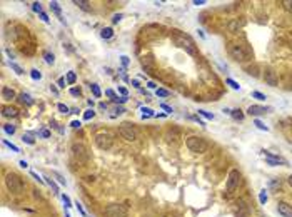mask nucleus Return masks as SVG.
<instances>
[{
  "mask_svg": "<svg viewBox=\"0 0 292 217\" xmlns=\"http://www.w3.org/2000/svg\"><path fill=\"white\" fill-rule=\"evenodd\" d=\"M50 90H52V92H54L55 95H57V94H59V90H57V89H55V87H54V85H52V87H50Z\"/></svg>",
  "mask_w": 292,
  "mask_h": 217,
  "instance_id": "nucleus-62",
  "label": "nucleus"
},
{
  "mask_svg": "<svg viewBox=\"0 0 292 217\" xmlns=\"http://www.w3.org/2000/svg\"><path fill=\"white\" fill-rule=\"evenodd\" d=\"M57 109H59L62 114H69V107H67L65 104H59V105H57Z\"/></svg>",
  "mask_w": 292,
  "mask_h": 217,
  "instance_id": "nucleus-45",
  "label": "nucleus"
},
{
  "mask_svg": "<svg viewBox=\"0 0 292 217\" xmlns=\"http://www.w3.org/2000/svg\"><path fill=\"white\" fill-rule=\"evenodd\" d=\"M10 67H12V68H13L15 72H17L18 75H22V74H24V70H22V67H20V65H17V64H15V62H10Z\"/></svg>",
  "mask_w": 292,
  "mask_h": 217,
  "instance_id": "nucleus-39",
  "label": "nucleus"
},
{
  "mask_svg": "<svg viewBox=\"0 0 292 217\" xmlns=\"http://www.w3.org/2000/svg\"><path fill=\"white\" fill-rule=\"evenodd\" d=\"M70 94L74 95V97H79L82 92H80V89H75V87H74V89H70Z\"/></svg>",
  "mask_w": 292,
  "mask_h": 217,
  "instance_id": "nucleus-48",
  "label": "nucleus"
},
{
  "mask_svg": "<svg viewBox=\"0 0 292 217\" xmlns=\"http://www.w3.org/2000/svg\"><path fill=\"white\" fill-rule=\"evenodd\" d=\"M18 164H20V167H24V169H25V167H29V164L25 162V161H20V162H18Z\"/></svg>",
  "mask_w": 292,
  "mask_h": 217,
  "instance_id": "nucleus-59",
  "label": "nucleus"
},
{
  "mask_svg": "<svg viewBox=\"0 0 292 217\" xmlns=\"http://www.w3.org/2000/svg\"><path fill=\"white\" fill-rule=\"evenodd\" d=\"M94 115H95V112H94L92 109H89V110H85V114H83V119L90 120V119H94Z\"/></svg>",
  "mask_w": 292,
  "mask_h": 217,
  "instance_id": "nucleus-36",
  "label": "nucleus"
},
{
  "mask_svg": "<svg viewBox=\"0 0 292 217\" xmlns=\"http://www.w3.org/2000/svg\"><path fill=\"white\" fill-rule=\"evenodd\" d=\"M20 100L24 102V104H27V105H32V104H33L32 97H30L29 94H22V95H20Z\"/></svg>",
  "mask_w": 292,
  "mask_h": 217,
  "instance_id": "nucleus-23",
  "label": "nucleus"
},
{
  "mask_svg": "<svg viewBox=\"0 0 292 217\" xmlns=\"http://www.w3.org/2000/svg\"><path fill=\"white\" fill-rule=\"evenodd\" d=\"M267 112V107H262V105H250L247 109L249 115H264Z\"/></svg>",
  "mask_w": 292,
  "mask_h": 217,
  "instance_id": "nucleus-13",
  "label": "nucleus"
},
{
  "mask_svg": "<svg viewBox=\"0 0 292 217\" xmlns=\"http://www.w3.org/2000/svg\"><path fill=\"white\" fill-rule=\"evenodd\" d=\"M3 145H7V147H9V149H12L13 152H20V149H18V147L15 145V144L9 142V140H3Z\"/></svg>",
  "mask_w": 292,
  "mask_h": 217,
  "instance_id": "nucleus-34",
  "label": "nucleus"
},
{
  "mask_svg": "<svg viewBox=\"0 0 292 217\" xmlns=\"http://www.w3.org/2000/svg\"><path fill=\"white\" fill-rule=\"evenodd\" d=\"M277 211H279V214L284 215V217H292V205L287 204V202H279Z\"/></svg>",
  "mask_w": 292,
  "mask_h": 217,
  "instance_id": "nucleus-12",
  "label": "nucleus"
},
{
  "mask_svg": "<svg viewBox=\"0 0 292 217\" xmlns=\"http://www.w3.org/2000/svg\"><path fill=\"white\" fill-rule=\"evenodd\" d=\"M59 87H65V79H63V77L59 79Z\"/></svg>",
  "mask_w": 292,
  "mask_h": 217,
  "instance_id": "nucleus-54",
  "label": "nucleus"
},
{
  "mask_svg": "<svg viewBox=\"0 0 292 217\" xmlns=\"http://www.w3.org/2000/svg\"><path fill=\"white\" fill-rule=\"evenodd\" d=\"M90 90H92V94H94V97H95V99H98L102 95V92H100V89H98L97 83H92V85H90Z\"/></svg>",
  "mask_w": 292,
  "mask_h": 217,
  "instance_id": "nucleus-22",
  "label": "nucleus"
},
{
  "mask_svg": "<svg viewBox=\"0 0 292 217\" xmlns=\"http://www.w3.org/2000/svg\"><path fill=\"white\" fill-rule=\"evenodd\" d=\"M202 3H206V0H195L194 5H202Z\"/></svg>",
  "mask_w": 292,
  "mask_h": 217,
  "instance_id": "nucleus-58",
  "label": "nucleus"
},
{
  "mask_svg": "<svg viewBox=\"0 0 292 217\" xmlns=\"http://www.w3.org/2000/svg\"><path fill=\"white\" fill-rule=\"evenodd\" d=\"M112 35H113V30H112L110 27L102 29V30H100V37H102V39H105V40H107V39H110Z\"/></svg>",
  "mask_w": 292,
  "mask_h": 217,
  "instance_id": "nucleus-17",
  "label": "nucleus"
},
{
  "mask_svg": "<svg viewBox=\"0 0 292 217\" xmlns=\"http://www.w3.org/2000/svg\"><path fill=\"white\" fill-rule=\"evenodd\" d=\"M160 107H162V109H164V110H165V112H169V114H170V112H172V109H170V107H169V105H165V104H162V105H160Z\"/></svg>",
  "mask_w": 292,
  "mask_h": 217,
  "instance_id": "nucleus-55",
  "label": "nucleus"
},
{
  "mask_svg": "<svg viewBox=\"0 0 292 217\" xmlns=\"http://www.w3.org/2000/svg\"><path fill=\"white\" fill-rule=\"evenodd\" d=\"M142 117L145 119V117H155L154 110L152 109H147V107H142Z\"/></svg>",
  "mask_w": 292,
  "mask_h": 217,
  "instance_id": "nucleus-24",
  "label": "nucleus"
},
{
  "mask_svg": "<svg viewBox=\"0 0 292 217\" xmlns=\"http://www.w3.org/2000/svg\"><path fill=\"white\" fill-rule=\"evenodd\" d=\"M3 130H5V134H9V135H13V134H15V127H13V125H10V124H5V125H3Z\"/></svg>",
  "mask_w": 292,
  "mask_h": 217,
  "instance_id": "nucleus-26",
  "label": "nucleus"
},
{
  "mask_svg": "<svg viewBox=\"0 0 292 217\" xmlns=\"http://www.w3.org/2000/svg\"><path fill=\"white\" fill-rule=\"evenodd\" d=\"M62 200H63V204H65V209L72 207V200H70L69 196H65V194H63V196H62Z\"/></svg>",
  "mask_w": 292,
  "mask_h": 217,
  "instance_id": "nucleus-40",
  "label": "nucleus"
},
{
  "mask_svg": "<svg viewBox=\"0 0 292 217\" xmlns=\"http://www.w3.org/2000/svg\"><path fill=\"white\" fill-rule=\"evenodd\" d=\"M74 5H77L79 9L85 10V12H90V10H92V7H90V3L87 2V0H74Z\"/></svg>",
  "mask_w": 292,
  "mask_h": 217,
  "instance_id": "nucleus-16",
  "label": "nucleus"
},
{
  "mask_svg": "<svg viewBox=\"0 0 292 217\" xmlns=\"http://www.w3.org/2000/svg\"><path fill=\"white\" fill-rule=\"evenodd\" d=\"M252 97L257 99V100H265V99H267L262 92H257V90H254V92H252Z\"/></svg>",
  "mask_w": 292,
  "mask_h": 217,
  "instance_id": "nucleus-35",
  "label": "nucleus"
},
{
  "mask_svg": "<svg viewBox=\"0 0 292 217\" xmlns=\"http://www.w3.org/2000/svg\"><path fill=\"white\" fill-rule=\"evenodd\" d=\"M172 40L175 42V45H179L180 48H184L187 54L197 55V48H195L194 40H192L189 35H185L184 32H175V33H174V37H172Z\"/></svg>",
  "mask_w": 292,
  "mask_h": 217,
  "instance_id": "nucleus-3",
  "label": "nucleus"
},
{
  "mask_svg": "<svg viewBox=\"0 0 292 217\" xmlns=\"http://www.w3.org/2000/svg\"><path fill=\"white\" fill-rule=\"evenodd\" d=\"M230 115H232L236 120H242V119H244V114H242V110H232V112H230Z\"/></svg>",
  "mask_w": 292,
  "mask_h": 217,
  "instance_id": "nucleus-25",
  "label": "nucleus"
},
{
  "mask_svg": "<svg viewBox=\"0 0 292 217\" xmlns=\"http://www.w3.org/2000/svg\"><path fill=\"white\" fill-rule=\"evenodd\" d=\"M119 134L122 135V139H125L127 142H134V140H137V132H135L130 125H127V124H124V125H120V127H119Z\"/></svg>",
  "mask_w": 292,
  "mask_h": 217,
  "instance_id": "nucleus-9",
  "label": "nucleus"
},
{
  "mask_svg": "<svg viewBox=\"0 0 292 217\" xmlns=\"http://www.w3.org/2000/svg\"><path fill=\"white\" fill-rule=\"evenodd\" d=\"M15 90L13 89H10V87H2V99L3 100H12V99H15Z\"/></svg>",
  "mask_w": 292,
  "mask_h": 217,
  "instance_id": "nucleus-15",
  "label": "nucleus"
},
{
  "mask_svg": "<svg viewBox=\"0 0 292 217\" xmlns=\"http://www.w3.org/2000/svg\"><path fill=\"white\" fill-rule=\"evenodd\" d=\"M80 120H72V122H70V127H74V129H79V127H80Z\"/></svg>",
  "mask_w": 292,
  "mask_h": 217,
  "instance_id": "nucleus-50",
  "label": "nucleus"
},
{
  "mask_svg": "<svg viewBox=\"0 0 292 217\" xmlns=\"http://www.w3.org/2000/svg\"><path fill=\"white\" fill-rule=\"evenodd\" d=\"M229 54L236 62H247V60H252V50H250V47L245 44H239V42L230 44L229 45Z\"/></svg>",
  "mask_w": 292,
  "mask_h": 217,
  "instance_id": "nucleus-1",
  "label": "nucleus"
},
{
  "mask_svg": "<svg viewBox=\"0 0 292 217\" xmlns=\"http://www.w3.org/2000/svg\"><path fill=\"white\" fill-rule=\"evenodd\" d=\"M22 140H24L25 144H29V145H33V144H35V139H33L30 134H24L22 135Z\"/></svg>",
  "mask_w": 292,
  "mask_h": 217,
  "instance_id": "nucleus-21",
  "label": "nucleus"
},
{
  "mask_svg": "<svg viewBox=\"0 0 292 217\" xmlns=\"http://www.w3.org/2000/svg\"><path fill=\"white\" fill-rule=\"evenodd\" d=\"M227 83H229V85L230 87H232V89L234 90H240V85H239V83L236 82V80H234V79H227V80H225Z\"/></svg>",
  "mask_w": 292,
  "mask_h": 217,
  "instance_id": "nucleus-33",
  "label": "nucleus"
},
{
  "mask_svg": "<svg viewBox=\"0 0 292 217\" xmlns=\"http://www.w3.org/2000/svg\"><path fill=\"white\" fill-rule=\"evenodd\" d=\"M262 154H264V157H265V162L269 164V165H279V164H287L286 162V159H282L280 155L277 154H274V152H269V150H262Z\"/></svg>",
  "mask_w": 292,
  "mask_h": 217,
  "instance_id": "nucleus-10",
  "label": "nucleus"
},
{
  "mask_svg": "<svg viewBox=\"0 0 292 217\" xmlns=\"http://www.w3.org/2000/svg\"><path fill=\"white\" fill-rule=\"evenodd\" d=\"M155 95H157V97H167V95H169V90H165V89H157V90H155Z\"/></svg>",
  "mask_w": 292,
  "mask_h": 217,
  "instance_id": "nucleus-38",
  "label": "nucleus"
},
{
  "mask_svg": "<svg viewBox=\"0 0 292 217\" xmlns=\"http://www.w3.org/2000/svg\"><path fill=\"white\" fill-rule=\"evenodd\" d=\"M264 80L267 85H271V87H277V83H279V77H277V74H275L272 68H267L265 70V74H264Z\"/></svg>",
  "mask_w": 292,
  "mask_h": 217,
  "instance_id": "nucleus-11",
  "label": "nucleus"
},
{
  "mask_svg": "<svg viewBox=\"0 0 292 217\" xmlns=\"http://www.w3.org/2000/svg\"><path fill=\"white\" fill-rule=\"evenodd\" d=\"M132 85H134V87H137V89L140 87V85H139V80H132Z\"/></svg>",
  "mask_w": 292,
  "mask_h": 217,
  "instance_id": "nucleus-61",
  "label": "nucleus"
},
{
  "mask_svg": "<svg viewBox=\"0 0 292 217\" xmlns=\"http://www.w3.org/2000/svg\"><path fill=\"white\" fill-rule=\"evenodd\" d=\"M119 92L122 94V97H127V89H124V87H119Z\"/></svg>",
  "mask_w": 292,
  "mask_h": 217,
  "instance_id": "nucleus-53",
  "label": "nucleus"
},
{
  "mask_svg": "<svg viewBox=\"0 0 292 217\" xmlns=\"http://www.w3.org/2000/svg\"><path fill=\"white\" fill-rule=\"evenodd\" d=\"M254 125H256L257 129H260V130H265V132L269 130V127H267V125H265L264 122H260L259 119H257V120H254Z\"/></svg>",
  "mask_w": 292,
  "mask_h": 217,
  "instance_id": "nucleus-27",
  "label": "nucleus"
},
{
  "mask_svg": "<svg viewBox=\"0 0 292 217\" xmlns=\"http://www.w3.org/2000/svg\"><path fill=\"white\" fill-rule=\"evenodd\" d=\"M240 179H242V176H240V172H239L237 169L230 170L229 176H227V184H225L227 190H229V192H234V190L240 185Z\"/></svg>",
  "mask_w": 292,
  "mask_h": 217,
  "instance_id": "nucleus-8",
  "label": "nucleus"
},
{
  "mask_svg": "<svg viewBox=\"0 0 292 217\" xmlns=\"http://www.w3.org/2000/svg\"><path fill=\"white\" fill-rule=\"evenodd\" d=\"M44 180L47 182L48 185H50L52 189H54V192H59V187H57V184L54 182V179H48V177H44Z\"/></svg>",
  "mask_w": 292,
  "mask_h": 217,
  "instance_id": "nucleus-28",
  "label": "nucleus"
},
{
  "mask_svg": "<svg viewBox=\"0 0 292 217\" xmlns=\"http://www.w3.org/2000/svg\"><path fill=\"white\" fill-rule=\"evenodd\" d=\"M112 102H115V104H125V102H127V97H119V95H115V97L112 99Z\"/></svg>",
  "mask_w": 292,
  "mask_h": 217,
  "instance_id": "nucleus-42",
  "label": "nucleus"
},
{
  "mask_svg": "<svg viewBox=\"0 0 292 217\" xmlns=\"http://www.w3.org/2000/svg\"><path fill=\"white\" fill-rule=\"evenodd\" d=\"M95 145L100 150H109L113 145V135L109 132H98L95 135Z\"/></svg>",
  "mask_w": 292,
  "mask_h": 217,
  "instance_id": "nucleus-5",
  "label": "nucleus"
},
{
  "mask_svg": "<svg viewBox=\"0 0 292 217\" xmlns=\"http://www.w3.org/2000/svg\"><path fill=\"white\" fill-rule=\"evenodd\" d=\"M239 29H240V24H239V20H232L229 24V30L232 33H236V32H239Z\"/></svg>",
  "mask_w": 292,
  "mask_h": 217,
  "instance_id": "nucleus-19",
  "label": "nucleus"
},
{
  "mask_svg": "<svg viewBox=\"0 0 292 217\" xmlns=\"http://www.w3.org/2000/svg\"><path fill=\"white\" fill-rule=\"evenodd\" d=\"M85 180H87V182H94V177L89 176V177H85Z\"/></svg>",
  "mask_w": 292,
  "mask_h": 217,
  "instance_id": "nucleus-63",
  "label": "nucleus"
},
{
  "mask_svg": "<svg viewBox=\"0 0 292 217\" xmlns=\"http://www.w3.org/2000/svg\"><path fill=\"white\" fill-rule=\"evenodd\" d=\"M245 70H247V74L249 75H252V77H259V65H250V67H247L245 68Z\"/></svg>",
  "mask_w": 292,
  "mask_h": 217,
  "instance_id": "nucleus-18",
  "label": "nucleus"
},
{
  "mask_svg": "<svg viewBox=\"0 0 292 217\" xmlns=\"http://www.w3.org/2000/svg\"><path fill=\"white\" fill-rule=\"evenodd\" d=\"M259 202L262 205H265V202H267V194H265V189L259 192Z\"/></svg>",
  "mask_w": 292,
  "mask_h": 217,
  "instance_id": "nucleus-30",
  "label": "nucleus"
},
{
  "mask_svg": "<svg viewBox=\"0 0 292 217\" xmlns=\"http://www.w3.org/2000/svg\"><path fill=\"white\" fill-rule=\"evenodd\" d=\"M104 214H105V217H127L129 209L122 204H110L105 207Z\"/></svg>",
  "mask_w": 292,
  "mask_h": 217,
  "instance_id": "nucleus-6",
  "label": "nucleus"
},
{
  "mask_svg": "<svg viewBox=\"0 0 292 217\" xmlns=\"http://www.w3.org/2000/svg\"><path fill=\"white\" fill-rule=\"evenodd\" d=\"M282 5H284V9H286L287 12H290V14H292V2H290V0H286V2H282Z\"/></svg>",
  "mask_w": 292,
  "mask_h": 217,
  "instance_id": "nucleus-44",
  "label": "nucleus"
},
{
  "mask_svg": "<svg viewBox=\"0 0 292 217\" xmlns=\"http://www.w3.org/2000/svg\"><path fill=\"white\" fill-rule=\"evenodd\" d=\"M287 182H289V185H290V187H292V176H290L289 179H287Z\"/></svg>",
  "mask_w": 292,
  "mask_h": 217,
  "instance_id": "nucleus-64",
  "label": "nucleus"
},
{
  "mask_svg": "<svg viewBox=\"0 0 292 217\" xmlns=\"http://www.w3.org/2000/svg\"><path fill=\"white\" fill-rule=\"evenodd\" d=\"M120 18H122V15H113V22H115V24L120 20Z\"/></svg>",
  "mask_w": 292,
  "mask_h": 217,
  "instance_id": "nucleus-57",
  "label": "nucleus"
},
{
  "mask_svg": "<svg viewBox=\"0 0 292 217\" xmlns=\"http://www.w3.org/2000/svg\"><path fill=\"white\" fill-rule=\"evenodd\" d=\"M75 207H77V211L80 212V215H83V217H87V212L83 211V207H82V204L79 202V200H75Z\"/></svg>",
  "mask_w": 292,
  "mask_h": 217,
  "instance_id": "nucleus-41",
  "label": "nucleus"
},
{
  "mask_svg": "<svg viewBox=\"0 0 292 217\" xmlns=\"http://www.w3.org/2000/svg\"><path fill=\"white\" fill-rule=\"evenodd\" d=\"M40 18L45 22V24H48V22H50V18H48V15L45 14V12H42V14H40Z\"/></svg>",
  "mask_w": 292,
  "mask_h": 217,
  "instance_id": "nucleus-49",
  "label": "nucleus"
},
{
  "mask_svg": "<svg viewBox=\"0 0 292 217\" xmlns=\"http://www.w3.org/2000/svg\"><path fill=\"white\" fill-rule=\"evenodd\" d=\"M2 115L3 117H10V119H13V117L18 115V110L15 107H10V105H3L2 107Z\"/></svg>",
  "mask_w": 292,
  "mask_h": 217,
  "instance_id": "nucleus-14",
  "label": "nucleus"
},
{
  "mask_svg": "<svg viewBox=\"0 0 292 217\" xmlns=\"http://www.w3.org/2000/svg\"><path fill=\"white\" fill-rule=\"evenodd\" d=\"M30 77H32L33 80H40V79H42V74L37 70V68H33V70H30Z\"/></svg>",
  "mask_w": 292,
  "mask_h": 217,
  "instance_id": "nucleus-29",
  "label": "nucleus"
},
{
  "mask_svg": "<svg viewBox=\"0 0 292 217\" xmlns=\"http://www.w3.org/2000/svg\"><path fill=\"white\" fill-rule=\"evenodd\" d=\"M147 85H149V89H155V87H157V85H155L154 82H149V83H147Z\"/></svg>",
  "mask_w": 292,
  "mask_h": 217,
  "instance_id": "nucleus-60",
  "label": "nucleus"
},
{
  "mask_svg": "<svg viewBox=\"0 0 292 217\" xmlns=\"http://www.w3.org/2000/svg\"><path fill=\"white\" fill-rule=\"evenodd\" d=\"M5 185H7V189H9V192L15 194V196H20L25 190V184H24V180H22V177L15 172H9L5 176Z\"/></svg>",
  "mask_w": 292,
  "mask_h": 217,
  "instance_id": "nucleus-2",
  "label": "nucleus"
},
{
  "mask_svg": "<svg viewBox=\"0 0 292 217\" xmlns=\"http://www.w3.org/2000/svg\"><path fill=\"white\" fill-rule=\"evenodd\" d=\"M199 115H202V117H206V119H209V120H212V119H214V115H212V114H209V112H207V110H202V109H200V110H199Z\"/></svg>",
  "mask_w": 292,
  "mask_h": 217,
  "instance_id": "nucleus-43",
  "label": "nucleus"
},
{
  "mask_svg": "<svg viewBox=\"0 0 292 217\" xmlns=\"http://www.w3.org/2000/svg\"><path fill=\"white\" fill-rule=\"evenodd\" d=\"M105 95H109V97H115V92H113V90H110V89H107V90H105Z\"/></svg>",
  "mask_w": 292,
  "mask_h": 217,
  "instance_id": "nucleus-52",
  "label": "nucleus"
},
{
  "mask_svg": "<svg viewBox=\"0 0 292 217\" xmlns=\"http://www.w3.org/2000/svg\"><path fill=\"white\" fill-rule=\"evenodd\" d=\"M120 59H122V64H124V65H127V64H129V57L122 55V57H120Z\"/></svg>",
  "mask_w": 292,
  "mask_h": 217,
  "instance_id": "nucleus-56",
  "label": "nucleus"
},
{
  "mask_svg": "<svg viewBox=\"0 0 292 217\" xmlns=\"http://www.w3.org/2000/svg\"><path fill=\"white\" fill-rule=\"evenodd\" d=\"M32 10H33V12H37V14H42V12H44V10H42V5H40L39 2H33V3H32Z\"/></svg>",
  "mask_w": 292,
  "mask_h": 217,
  "instance_id": "nucleus-37",
  "label": "nucleus"
},
{
  "mask_svg": "<svg viewBox=\"0 0 292 217\" xmlns=\"http://www.w3.org/2000/svg\"><path fill=\"white\" fill-rule=\"evenodd\" d=\"M75 80H77L75 72H67V82H69V83H75Z\"/></svg>",
  "mask_w": 292,
  "mask_h": 217,
  "instance_id": "nucleus-32",
  "label": "nucleus"
},
{
  "mask_svg": "<svg viewBox=\"0 0 292 217\" xmlns=\"http://www.w3.org/2000/svg\"><path fill=\"white\" fill-rule=\"evenodd\" d=\"M185 145H187V149L190 152H194V154H204V152H207V149H209V144L206 142V139H202V137H199V135H189L187 139H185Z\"/></svg>",
  "mask_w": 292,
  "mask_h": 217,
  "instance_id": "nucleus-4",
  "label": "nucleus"
},
{
  "mask_svg": "<svg viewBox=\"0 0 292 217\" xmlns=\"http://www.w3.org/2000/svg\"><path fill=\"white\" fill-rule=\"evenodd\" d=\"M30 176H32L33 179H35L37 182H40V184H42V182H45L44 179H42V177H39V174H35V172H30Z\"/></svg>",
  "mask_w": 292,
  "mask_h": 217,
  "instance_id": "nucleus-47",
  "label": "nucleus"
},
{
  "mask_svg": "<svg viewBox=\"0 0 292 217\" xmlns=\"http://www.w3.org/2000/svg\"><path fill=\"white\" fill-rule=\"evenodd\" d=\"M124 112H125V109H124V107H117V109H115V114H113L112 117H115V115H120V114H124Z\"/></svg>",
  "mask_w": 292,
  "mask_h": 217,
  "instance_id": "nucleus-51",
  "label": "nucleus"
},
{
  "mask_svg": "<svg viewBox=\"0 0 292 217\" xmlns=\"http://www.w3.org/2000/svg\"><path fill=\"white\" fill-rule=\"evenodd\" d=\"M72 154H74V157L77 159L79 162H82V164L89 161V150H87V147L83 145L82 142L72 144Z\"/></svg>",
  "mask_w": 292,
  "mask_h": 217,
  "instance_id": "nucleus-7",
  "label": "nucleus"
},
{
  "mask_svg": "<svg viewBox=\"0 0 292 217\" xmlns=\"http://www.w3.org/2000/svg\"><path fill=\"white\" fill-rule=\"evenodd\" d=\"M44 59H45V62H47L48 64V65H52V64H54V55H52L50 54V52H45V54H44Z\"/></svg>",
  "mask_w": 292,
  "mask_h": 217,
  "instance_id": "nucleus-31",
  "label": "nucleus"
},
{
  "mask_svg": "<svg viewBox=\"0 0 292 217\" xmlns=\"http://www.w3.org/2000/svg\"><path fill=\"white\" fill-rule=\"evenodd\" d=\"M39 135H40V137H45V139H47V137H50V132H48L47 129H42V130L39 132Z\"/></svg>",
  "mask_w": 292,
  "mask_h": 217,
  "instance_id": "nucleus-46",
  "label": "nucleus"
},
{
  "mask_svg": "<svg viewBox=\"0 0 292 217\" xmlns=\"http://www.w3.org/2000/svg\"><path fill=\"white\" fill-rule=\"evenodd\" d=\"M50 7H52V10H54V12L60 17V20L63 22V18H62V10H60V5H59V3H57V2H52V3H50Z\"/></svg>",
  "mask_w": 292,
  "mask_h": 217,
  "instance_id": "nucleus-20",
  "label": "nucleus"
}]
</instances>
